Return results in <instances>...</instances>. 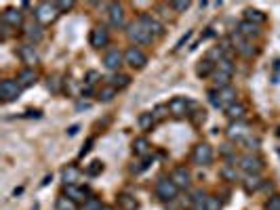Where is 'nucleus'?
Segmentation results:
<instances>
[{
	"label": "nucleus",
	"instance_id": "nucleus-26",
	"mask_svg": "<svg viewBox=\"0 0 280 210\" xmlns=\"http://www.w3.org/2000/svg\"><path fill=\"white\" fill-rule=\"evenodd\" d=\"M215 65H217V61H213V59H202V61H198V65H196V76L198 78H208V76H213L215 74Z\"/></svg>",
	"mask_w": 280,
	"mask_h": 210
},
{
	"label": "nucleus",
	"instance_id": "nucleus-6",
	"mask_svg": "<svg viewBox=\"0 0 280 210\" xmlns=\"http://www.w3.org/2000/svg\"><path fill=\"white\" fill-rule=\"evenodd\" d=\"M213 160H215V151H213V147L208 143H198L194 147L192 162L196 166H208V164H213Z\"/></svg>",
	"mask_w": 280,
	"mask_h": 210
},
{
	"label": "nucleus",
	"instance_id": "nucleus-36",
	"mask_svg": "<svg viewBox=\"0 0 280 210\" xmlns=\"http://www.w3.org/2000/svg\"><path fill=\"white\" fill-rule=\"evenodd\" d=\"M116 93H118V91H116L114 87H110V84H108V87H103L99 93H97V99L103 101V103H110V101L116 97Z\"/></svg>",
	"mask_w": 280,
	"mask_h": 210
},
{
	"label": "nucleus",
	"instance_id": "nucleus-2",
	"mask_svg": "<svg viewBox=\"0 0 280 210\" xmlns=\"http://www.w3.org/2000/svg\"><path fill=\"white\" fill-rule=\"evenodd\" d=\"M154 191H156V198L160 202H173L177 200V195H179V187L171 181V177H162L156 181V187H154Z\"/></svg>",
	"mask_w": 280,
	"mask_h": 210
},
{
	"label": "nucleus",
	"instance_id": "nucleus-10",
	"mask_svg": "<svg viewBox=\"0 0 280 210\" xmlns=\"http://www.w3.org/2000/svg\"><path fill=\"white\" fill-rule=\"evenodd\" d=\"M124 63V53L120 49H110L106 55H103V67L110 69V72H118Z\"/></svg>",
	"mask_w": 280,
	"mask_h": 210
},
{
	"label": "nucleus",
	"instance_id": "nucleus-16",
	"mask_svg": "<svg viewBox=\"0 0 280 210\" xmlns=\"http://www.w3.org/2000/svg\"><path fill=\"white\" fill-rule=\"evenodd\" d=\"M17 55H19L21 63H25V67H34V65L40 61V57H38V53H36L34 45H21V47L17 49Z\"/></svg>",
	"mask_w": 280,
	"mask_h": 210
},
{
	"label": "nucleus",
	"instance_id": "nucleus-17",
	"mask_svg": "<svg viewBox=\"0 0 280 210\" xmlns=\"http://www.w3.org/2000/svg\"><path fill=\"white\" fill-rule=\"evenodd\" d=\"M3 25L13 27V30H19V27L23 25V13H21V9H7L3 13Z\"/></svg>",
	"mask_w": 280,
	"mask_h": 210
},
{
	"label": "nucleus",
	"instance_id": "nucleus-14",
	"mask_svg": "<svg viewBox=\"0 0 280 210\" xmlns=\"http://www.w3.org/2000/svg\"><path fill=\"white\" fill-rule=\"evenodd\" d=\"M226 135H228L230 141H234V143H242L244 139L249 137V126H247L244 122H232V124L228 126Z\"/></svg>",
	"mask_w": 280,
	"mask_h": 210
},
{
	"label": "nucleus",
	"instance_id": "nucleus-5",
	"mask_svg": "<svg viewBox=\"0 0 280 210\" xmlns=\"http://www.w3.org/2000/svg\"><path fill=\"white\" fill-rule=\"evenodd\" d=\"M238 168L244 175H259L263 171V160L257 156V153H244V156L238 158Z\"/></svg>",
	"mask_w": 280,
	"mask_h": 210
},
{
	"label": "nucleus",
	"instance_id": "nucleus-29",
	"mask_svg": "<svg viewBox=\"0 0 280 210\" xmlns=\"http://www.w3.org/2000/svg\"><path fill=\"white\" fill-rule=\"evenodd\" d=\"M129 84H131V76H129V74H120V72H116L114 76L110 78V87H114L116 91L127 89Z\"/></svg>",
	"mask_w": 280,
	"mask_h": 210
},
{
	"label": "nucleus",
	"instance_id": "nucleus-31",
	"mask_svg": "<svg viewBox=\"0 0 280 210\" xmlns=\"http://www.w3.org/2000/svg\"><path fill=\"white\" fill-rule=\"evenodd\" d=\"M139 129L142 131H152L154 124H156V116H154V111H144V114H139Z\"/></svg>",
	"mask_w": 280,
	"mask_h": 210
},
{
	"label": "nucleus",
	"instance_id": "nucleus-13",
	"mask_svg": "<svg viewBox=\"0 0 280 210\" xmlns=\"http://www.w3.org/2000/svg\"><path fill=\"white\" fill-rule=\"evenodd\" d=\"M171 181L179 187V189H190L192 185V175L186 166H175L171 173Z\"/></svg>",
	"mask_w": 280,
	"mask_h": 210
},
{
	"label": "nucleus",
	"instance_id": "nucleus-4",
	"mask_svg": "<svg viewBox=\"0 0 280 210\" xmlns=\"http://www.w3.org/2000/svg\"><path fill=\"white\" fill-rule=\"evenodd\" d=\"M59 15H61V13H59V9H57L55 3H40L36 7V11H34V17H36V21L40 25H51Z\"/></svg>",
	"mask_w": 280,
	"mask_h": 210
},
{
	"label": "nucleus",
	"instance_id": "nucleus-12",
	"mask_svg": "<svg viewBox=\"0 0 280 210\" xmlns=\"http://www.w3.org/2000/svg\"><path fill=\"white\" fill-rule=\"evenodd\" d=\"M108 17H110V25L116 27V30H122V27L127 25V19H124V9L118 3L108 5Z\"/></svg>",
	"mask_w": 280,
	"mask_h": 210
},
{
	"label": "nucleus",
	"instance_id": "nucleus-11",
	"mask_svg": "<svg viewBox=\"0 0 280 210\" xmlns=\"http://www.w3.org/2000/svg\"><path fill=\"white\" fill-rule=\"evenodd\" d=\"M89 45L93 49H103V47H108L110 45V32L106 30V27H101V25L93 27L91 34H89Z\"/></svg>",
	"mask_w": 280,
	"mask_h": 210
},
{
	"label": "nucleus",
	"instance_id": "nucleus-24",
	"mask_svg": "<svg viewBox=\"0 0 280 210\" xmlns=\"http://www.w3.org/2000/svg\"><path fill=\"white\" fill-rule=\"evenodd\" d=\"M219 177L223 181H228V183H236V181H240V175H238L236 164H221L219 166Z\"/></svg>",
	"mask_w": 280,
	"mask_h": 210
},
{
	"label": "nucleus",
	"instance_id": "nucleus-33",
	"mask_svg": "<svg viewBox=\"0 0 280 210\" xmlns=\"http://www.w3.org/2000/svg\"><path fill=\"white\" fill-rule=\"evenodd\" d=\"M244 19L251 21V23H255V25H261L265 21V13L259 11V9H247L244 11Z\"/></svg>",
	"mask_w": 280,
	"mask_h": 210
},
{
	"label": "nucleus",
	"instance_id": "nucleus-3",
	"mask_svg": "<svg viewBox=\"0 0 280 210\" xmlns=\"http://www.w3.org/2000/svg\"><path fill=\"white\" fill-rule=\"evenodd\" d=\"M127 36H129V40L133 42L135 47H137V45L144 47V45H152V42H154V36L146 30L142 23H139V19L127 25Z\"/></svg>",
	"mask_w": 280,
	"mask_h": 210
},
{
	"label": "nucleus",
	"instance_id": "nucleus-45",
	"mask_svg": "<svg viewBox=\"0 0 280 210\" xmlns=\"http://www.w3.org/2000/svg\"><path fill=\"white\" fill-rule=\"evenodd\" d=\"M55 5H57L59 13H65V11H72V9H74V3H72V0H67V3H55Z\"/></svg>",
	"mask_w": 280,
	"mask_h": 210
},
{
	"label": "nucleus",
	"instance_id": "nucleus-25",
	"mask_svg": "<svg viewBox=\"0 0 280 210\" xmlns=\"http://www.w3.org/2000/svg\"><path fill=\"white\" fill-rule=\"evenodd\" d=\"M150 151H152V145H150V141L146 137H137L133 141V153L137 158H148Z\"/></svg>",
	"mask_w": 280,
	"mask_h": 210
},
{
	"label": "nucleus",
	"instance_id": "nucleus-19",
	"mask_svg": "<svg viewBox=\"0 0 280 210\" xmlns=\"http://www.w3.org/2000/svg\"><path fill=\"white\" fill-rule=\"evenodd\" d=\"M63 195H67V198L74 200L76 204H85L89 200L87 187H80V185H65L63 187Z\"/></svg>",
	"mask_w": 280,
	"mask_h": 210
},
{
	"label": "nucleus",
	"instance_id": "nucleus-9",
	"mask_svg": "<svg viewBox=\"0 0 280 210\" xmlns=\"http://www.w3.org/2000/svg\"><path fill=\"white\" fill-rule=\"evenodd\" d=\"M166 107H169V114L171 116L186 118V116H190V109L194 107V103L190 99H186V97H173V99L166 103Z\"/></svg>",
	"mask_w": 280,
	"mask_h": 210
},
{
	"label": "nucleus",
	"instance_id": "nucleus-8",
	"mask_svg": "<svg viewBox=\"0 0 280 210\" xmlns=\"http://www.w3.org/2000/svg\"><path fill=\"white\" fill-rule=\"evenodd\" d=\"M21 87L15 82V80H3L0 82V99H3V103H13V101H17L19 99V95H21Z\"/></svg>",
	"mask_w": 280,
	"mask_h": 210
},
{
	"label": "nucleus",
	"instance_id": "nucleus-42",
	"mask_svg": "<svg viewBox=\"0 0 280 210\" xmlns=\"http://www.w3.org/2000/svg\"><path fill=\"white\" fill-rule=\"evenodd\" d=\"M99 72H95V69H91V72H87V76H85V84L87 87H95L97 82H99Z\"/></svg>",
	"mask_w": 280,
	"mask_h": 210
},
{
	"label": "nucleus",
	"instance_id": "nucleus-43",
	"mask_svg": "<svg viewBox=\"0 0 280 210\" xmlns=\"http://www.w3.org/2000/svg\"><path fill=\"white\" fill-rule=\"evenodd\" d=\"M59 78L57 76H51L49 78V82H47V87H49V91H53V93H59Z\"/></svg>",
	"mask_w": 280,
	"mask_h": 210
},
{
	"label": "nucleus",
	"instance_id": "nucleus-18",
	"mask_svg": "<svg viewBox=\"0 0 280 210\" xmlns=\"http://www.w3.org/2000/svg\"><path fill=\"white\" fill-rule=\"evenodd\" d=\"M232 45H234L236 53H240L242 57H253V55H255V47L251 45V40L242 38L240 34H234L232 36Z\"/></svg>",
	"mask_w": 280,
	"mask_h": 210
},
{
	"label": "nucleus",
	"instance_id": "nucleus-39",
	"mask_svg": "<svg viewBox=\"0 0 280 210\" xmlns=\"http://www.w3.org/2000/svg\"><path fill=\"white\" fill-rule=\"evenodd\" d=\"M103 204H101V200L99 198H95V195H89V200L82 204V210H99Z\"/></svg>",
	"mask_w": 280,
	"mask_h": 210
},
{
	"label": "nucleus",
	"instance_id": "nucleus-34",
	"mask_svg": "<svg viewBox=\"0 0 280 210\" xmlns=\"http://www.w3.org/2000/svg\"><path fill=\"white\" fill-rule=\"evenodd\" d=\"M213 82H215V89H228L230 82H232V74H226V72H219V69H215Z\"/></svg>",
	"mask_w": 280,
	"mask_h": 210
},
{
	"label": "nucleus",
	"instance_id": "nucleus-21",
	"mask_svg": "<svg viewBox=\"0 0 280 210\" xmlns=\"http://www.w3.org/2000/svg\"><path fill=\"white\" fill-rule=\"evenodd\" d=\"M82 177V171L76 166V164H67L61 173V179H63V185H78V181Z\"/></svg>",
	"mask_w": 280,
	"mask_h": 210
},
{
	"label": "nucleus",
	"instance_id": "nucleus-27",
	"mask_svg": "<svg viewBox=\"0 0 280 210\" xmlns=\"http://www.w3.org/2000/svg\"><path fill=\"white\" fill-rule=\"evenodd\" d=\"M118 208L120 210H139V202L131 193H120L118 195Z\"/></svg>",
	"mask_w": 280,
	"mask_h": 210
},
{
	"label": "nucleus",
	"instance_id": "nucleus-20",
	"mask_svg": "<svg viewBox=\"0 0 280 210\" xmlns=\"http://www.w3.org/2000/svg\"><path fill=\"white\" fill-rule=\"evenodd\" d=\"M36 80H38V74H36V69H34V67H23L21 72L17 74V84H19L21 89H30V87H34Z\"/></svg>",
	"mask_w": 280,
	"mask_h": 210
},
{
	"label": "nucleus",
	"instance_id": "nucleus-23",
	"mask_svg": "<svg viewBox=\"0 0 280 210\" xmlns=\"http://www.w3.org/2000/svg\"><path fill=\"white\" fill-rule=\"evenodd\" d=\"M236 34H240V36L247 38V40H253L255 36H259V25H255V23H251V21L242 19L240 23H238Z\"/></svg>",
	"mask_w": 280,
	"mask_h": 210
},
{
	"label": "nucleus",
	"instance_id": "nucleus-28",
	"mask_svg": "<svg viewBox=\"0 0 280 210\" xmlns=\"http://www.w3.org/2000/svg\"><path fill=\"white\" fill-rule=\"evenodd\" d=\"M226 116H228L232 122H242V118L247 116V107H244L242 103H238V101H236L232 107L226 109Z\"/></svg>",
	"mask_w": 280,
	"mask_h": 210
},
{
	"label": "nucleus",
	"instance_id": "nucleus-40",
	"mask_svg": "<svg viewBox=\"0 0 280 210\" xmlns=\"http://www.w3.org/2000/svg\"><path fill=\"white\" fill-rule=\"evenodd\" d=\"M154 162V158H142V162H139V166H133L131 168V173H135V175H139V173H144V171H148V168H150V164Z\"/></svg>",
	"mask_w": 280,
	"mask_h": 210
},
{
	"label": "nucleus",
	"instance_id": "nucleus-15",
	"mask_svg": "<svg viewBox=\"0 0 280 210\" xmlns=\"http://www.w3.org/2000/svg\"><path fill=\"white\" fill-rule=\"evenodd\" d=\"M139 23H142L146 30L154 36V38H158V36H162L164 34V25L156 19V17H152V15H148V13H144V15H139Z\"/></svg>",
	"mask_w": 280,
	"mask_h": 210
},
{
	"label": "nucleus",
	"instance_id": "nucleus-22",
	"mask_svg": "<svg viewBox=\"0 0 280 210\" xmlns=\"http://www.w3.org/2000/svg\"><path fill=\"white\" fill-rule=\"evenodd\" d=\"M242 189L247 191V193H255V191H259L261 187H263V183L265 181L261 179V175H247L242 181Z\"/></svg>",
	"mask_w": 280,
	"mask_h": 210
},
{
	"label": "nucleus",
	"instance_id": "nucleus-30",
	"mask_svg": "<svg viewBox=\"0 0 280 210\" xmlns=\"http://www.w3.org/2000/svg\"><path fill=\"white\" fill-rule=\"evenodd\" d=\"M25 38L27 40H30V42H34V45H36V42H40V40H43V25H40V23H32V25H25Z\"/></svg>",
	"mask_w": 280,
	"mask_h": 210
},
{
	"label": "nucleus",
	"instance_id": "nucleus-49",
	"mask_svg": "<svg viewBox=\"0 0 280 210\" xmlns=\"http://www.w3.org/2000/svg\"><path fill=\"white\" fill-rule=\"evenodd\" d=\"M78 131H80V126H78V124H74V126H69V129H67V135H69V137H74Z\"/></svg>",
	"mask_w": 280,
	"mask_h": 210
},
{
	"label": "nucleus",
	"instance_id": "nucleus-47",
	"mask_svg": "<svg viewBox=\"0 0 280 210\" xmlns=\"http://www.w3.org/2000/svg\"><path fill=\"white\" fill-rule=\"evenodd\" d=\"M242 143H244V145H247L249 149H257V145H259V141H257V139H249V137L244 139Z\"/></svg>",
	"mask_w": 280,
	"mask_h": 210
},
{
	"label": "nucleus",
	"instance_id": "nucleus-41",
	"mask_svg": "<svg viewBox=\"0 0 280 210\" xmlns=\"http://www.w3.org/2000/svg\"><path fill=\"white\" fill-rule=\"evenodd\" d=\"M204 210H221V202H219L217 195H208V198H206V206H204Z\"/></svg>",
	"mask_w": 280,
	"mask_h": 210
},
{
	"label": "nucleus",
	"instance_id": "nucleus-55",
	"mask_svg": "<svg viewBox=\"0 0 280 210\" xmlns=\"http://www.w3.org/2000/svg\"><path fill=\"white\" fill-rule=\"evenodd\" d=\"M278 153H280V149H278Z\"/></svg>",
	"mask_w": 280,
	"mask_h": 210
},
{
	"label": "nucleus",
	"instance_id": "nucleus-37",
	"mask_svg": "<svg viewBox=\"0 0 280 210\" xmlns=\"http://www.w3.org/2000/svg\"><path fill=\"white\" fill-rule=\"evenodd\" d=\"M103 168H106V166H103L101 160H93V162L87 166V171H85V173H87V177H97V175H101V173H103Z\"/></svg>",
	"mask_w": 280,
	"mask_h": 210
},
{
	"label": "nucleus",
	"instance_id": "nucleus-48",
	"mask_svg": "<svg viewBox=\"0 0 280 210\" xmlns=\"http://www.w3.org/2000/svg\"><path fill=\"white\" fill-rule=\"evenodd\" d=\"M93 141H95V139L91 137V139H89V141H87V145H85V147H82V149H80V158H82V156H87V153L91 151V145H93Z\"/></svg>",
	"mask_w": 280,
	"mask_h": 210
},
{
	"label": "nucleus",
	"instance_id": "nucleus-51",
	"mask_svg": "<svg viewBox=\"0 0 280 210\" xmlns=\"http://www.w3.org/2000/svg\"><path fill=\"white\" fill-rule=\"evenodd\" d=\"M272 67H274V72H278V74H280V59H276Z\"/></svg>",
	"mask_w": 280,
	"mask_h": 210
},
{
	"label": "nucleus",
	"instance_id": "nucleus-52",
	"mask_svg": "<svg viewBox=\"0 0 280 210\" xmlns=\"http://www.w3.org/2000/svg\"><path fill=\"white\" fill-rule=\"evenodd\" d=\"M21 193H23V187H19V189L13 191V195H15V198H17V195H21Z\"/></svg>",
	"mask_w": 280,
	"mask_h": 210
},
{
	"label": "nucleus",
	"instance_id": "nucleus-1",
	"mask_svg": "<svg viewBox=\"0 0 280 210\" xmlns=\"http://www.w3.org/2000/svg\"><path fill=\"white\" fill-rule=\"evenodd\" d=\"M206 95H208L211 105L215 109H223V111H226L228 107H232L236 103V97H238L236 89H232V87H228V89H211Z\"/></svg>",
	"mask_w": 280,
	"mask_h": 210
},
{
	"label": "nucleus",
	"instance_id": "nucleus-32",
	"mask_svg": "<svg viewBox=\"0 0 280 210\" xmlns=\"http://www.w3.org/2000/svg\"><path fill=\"white\" fill-rule=\"evenodd\" d=\"M206 198H208V195L204 191H194L192 198H190V210H204Z\"/></svg>",
	"mask_w": 280,
	"mask_h": 210
},
{
	"label": "nucleus",
	"instance_id": "nucleus-46",
	"mask_svg": "<svg viewBox=\"0 0 280 210\" xmlns=\"http://www.w3.org/2000/svg\"><path fill=\"white\" fill-rule=\"evenodd\" d=\"M192 34H194V32L190 30V32H186V36H181V38H179V42H177V45H175V51H179L181 47H184V45H186V42H188V40L192 38Z\"/></svg>",
	"mask_w": 280,
	"mask_h": 210
},
{
	"label": "nucleus",
	"instance_id": "nucleus-54",
	"mask_svg": "<svg viewBox=\"0 0 280 210\" xmlns=\"http://www.w3.org/2000/svg\"><path fill=\"white\" fill-rule=\"evenodd\" d=\"M276 135H278V137H280V126H278V133H276Z\"/></svg>",
	"mask_w": 280,
	"mask_h": 210
},
{
	"label": "nucleus",
	"instance_id": "nucleus-53",
	"mask_svg": "<svg viewBox=\"0 0 280 210\" xmlns=\"http://www.w3.org/2000/svg\"><path fill=\"white\" fill-rule=\"evenodd\" d=\"M99 210H116V208H114V206H108V204H103Z\"/></svg>",
	"mask_w": 280,
	"mask_h": 210
},
{
	"label": "nucleus",
	"instance_id": "nucleus-38",
	"mask_svg": "<svg viewBox=\"0 0 280 210\" xmlns=\"http://www.w3.org/2000/svg\"><path fill=\"white\" fill-rule=\"evenodd\" d=\"M263 208H265V210H280V193H274V195H270V198L265 200Z\"/></svg>",
	"mask_w": 280,
	"mask_h": 210
},
{
	"label": "nucleus",
	"instance_id": "nucleus-44",
	"mask_svg": "<svg viewBox=\"0 0 280 210\" xmlns=\"http://www.w3.org/2000/svg\"><path fill=\"white\" fill-rule=\"evenodd\" d=\"M171 9L177 11V13H184V11L190 9V3H188V0H186V3H171Z\"/></svg>",
	"mask_w": 280,
	"mask_h": 210
},
{
	"label": "nucleus",
	"instance_id": "nucleus-35",
	"mask_svg": "<svg viewBox=\"0 0 280 210\" xmlns=\"http://www.w3.org/2000/svg\"><path fill=\"white\" fill-rule=\"evenodd\" d=\"M55 210H78V204L74 200H69L67 195H59L55 200Z\"/></svg>",
	"mask_w": 280,
	"mask_h": 210
},
{
	"label": "nucleus",
	"instance_id": "nucleus-7",
	"mask_svg": "<svg viewBox=\"0 0 280 210\" xmlns=\"http://www.w3.org/2000/svg\"><path fill=\"white\" fill-rule=\"evenodd\" d=\"M124 63L133 69H144L148 65V55L139 47H129L124 51Z\"/></svg>",
	"mask_w": 280,
	"mask_h": 210
},
{
	"label": "nucleus",
	"instance_id": "nucleus-50",
	"mask_svg": "<svg viewBox=\"0 0 280 210\" xmlns=\"http://www.w3.org/2000/svg\"><path fill=\"white\" fill-rule=\"evenodd\" d=\"M89 107H91L89 101H78V103H76V109H89Z\"/></svg>",
	"mask_w": 280,
	"mask_h": 210
}]
</instances>
